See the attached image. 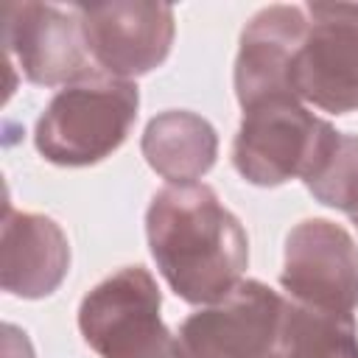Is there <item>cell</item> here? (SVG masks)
I'll use <instances>...</instances> for the list:
<instances>
[{
	"label": "cell",
	"instance_id": "13",
	"mask_svg": "<svg viewBox=\"0 0 358 358\" xmlns=\"http://www.w3.org/2000/svg\"><path fill=\"white\" fill-rule=\"evenodd\" d=\"M268 358H358V322L285 296Z\"/></svg>",
	"mask_w": 358,
	"mask_h": 358
},
{
	"label": "cell",
	"instance_id": "11",
	"mask_svg": "<svg viewBox=\"0 0 358 358\" xmlns=\"http://www.w3.org/2000/svg\"><path fill=\"white\" fill-rule=\"evenodd\" d=\"M70 268V243L62 227L39 213L6 207L3 218V291L22 299L53 294Z\"/></svg>",
	"mask_w": 358,
	"mask_h": 358
},
{
	"label": "cell",
	"instance_id": "9",
	"mask_svg": "<svg viewBox=\"0 0 358 358\" xmlns=\"http://www.w3.org/2000/svg\"><path fill=\"white\" fill-rule=\"evenodd\" d=\"M78 11L87 50L106 76L131 81L159 67L171 53L176 22L165 3L120 0L78 6Z\"/></svg>",
	"mask_w": 358,
	"mask_h": 358
},
{
	"label": "cell",
	"instance_id": "1",
	"mask_svg": "<svg viewBox=\"0 0 358 358\" xmlns=\"http://www.w3.org/2000/svg\"><path fill=\"white\" fill-rule=\"evenodd\" d=\"M145 235L159 274L190 305H213L243 280L249 238L204 182L165 185L154 193Z\"/></svg>",
	"mask_w": 358,
	"mask_h": 358
},
{
	"label": "cell",
	"instance_id": "3",
	"mask_svg": "<svg viewBox=\"0 0 358 358\" xmlns=\"http://www.w3.org/2000/svg\"><path fill=\"white\" fill-rule=\"evenodd\" d=\"M338 134L294 95H271L243 109L232 143L235 171L260 187L313 179L333 154Z\"/></svg>",
	"mask_w": 358,
	"mask_h": 358
},
{
	"label": "cell",
	"instance_id": "14",
	"mask_svg": "<svg viewBox=\"0 0 358 358\" xmlns=\"http://www.w3.org/2000/svg\"><path fill=\"white\" fill-rule=\"evenodd\" d=\"M305 185L316 201L344 210L347 215L358 213V137L338 134V143L327 162Z\"/></svg>",
	"mask_w": 358,
	"mask_h": 358
},
{
	"label": "cell",
	"instance_id": "2",
	"mask_svg": "<svg viewBox=\"0 0 358 358\" xmlns=\"http://www.w3.org/2000/svg\"><path fill=\"white\" fill-rule=\"evenodd\" d=\"M140 92L134 81L92 73L62 87L36 120V151L64 168L106 159L129 137L137 120Z\"/></svg>",
	"mask_w": 358,
	"mask_h": 358
},
{
	"label": "cell",
	"instance_id": "6",
	"mask_svg": "<svg viewBox=\"0 0 358 358\" xmlns=\"http://www.w3.org/2000/svg\"><path fill=\"white\" fill-rule=\"evenodd\" d=\"M3 45L31 84L67 87L92 76L78 6L8 3L3 8Z\"/></svg>",
	"mask_w": 358,
	"mask_h": 358
},
{
	"label": "cell",
	"instance_id": "8",
	"mask_svg": "<svg viewBox=\"0 0 358 358\" xmlns=\"http://www.w3.org/2000/svg\"><path fill=\"white\" fill-rule=\"evenodd\" d=\"M277 291L260 280H241L224 299L201 305L179 324L185 358H268L282 313Z\"/></svg>",
	"mask_w": 358,
	"mask_h": 358
},
{
	"label": "cell",
	"instance_id": "5",
	"mask_svg": "<svg viewBox=\"0 0 358 358\" xmlns=\"http://www.w3.org/2000/svg\"><path fill=\"white\" fill-rule=\"evenodd\" d=\"M308 31L291 59L288 90L333 115L358 109V6H305Z\"/></svg>",
	"mask_w": 358,
	"mask_h": 358
},
{
	"label": "cell",
	"instance_id": "15",
	"mask_svg": "<svg viewBox=\"0 0 358 358\" xmlns=\"http://www.w3.org/2000/svg\"><path fill=\"white\" fill-rule=\"evenodd\" d=\"M350 218H352V224H355V227H358V213H352V215H350Z\"/></svg>",
	"mask_w": 358,
	"mask_h": 358
},
{
	"label": "cell",
	"instance_id": "7",
	"mask_svg": "<svg viewBox=\"0 0 358 358\" xmlns=\"http://www.w3.org/2000/svg\"><path fill=\"white\" fill-rule=\"evenodd\" d=\"M282 291L310 308L352 313L358 308V246L327 218H305L285 235Z\"/></svg>",
	"mask_w": 358,
	"mask_h": 358
},
{
	"label": "cell",
	"instance_id": "4",
	"mask_svg": "<svg viewBox=\"0 0 358 358\" xmlns=\"http://www.w3.org/2000/svg\"><path fill=\"white\" fill-rule=\"evenodd\" d=\"M159 308L154 277L143 266H126L81 299L78 330L101 358H185Z\"/></svg>",
	"mask_w": 358,
	"mask_h": 358
},
{
	"label": "cell",
	"instance_id": "10",
	"mask_svg": "<svg viewBox=\"0 0 358 358\" xmlns=\"http://www.w3.org/2000/svg\"><path fill=\"white\" fill-rule=\"evenodd\" d=\"M305 31L308 14L299 6H268L246 22L235 62V95L243 109L271 95H291V59Z\"/></svg>",
	"mask_w": 358,
	"mask_h": 358
},
{
	"label": "cell",
	"instance_id": "12",
	"mask_svg": "<svg viewBox=\"0 0 358 358\" xmlns=\"http://www.w3.org/2000/svg\"><path fill=\"white\" fill-rule=\"evenodd\" d=\"M143 157L171 185L196 182L218 157V134L201 115L168 109L148 120L143 131Z\"/></svg>",
	"mask_w": 358,
	"mask_h": 358
}]
</instances>
